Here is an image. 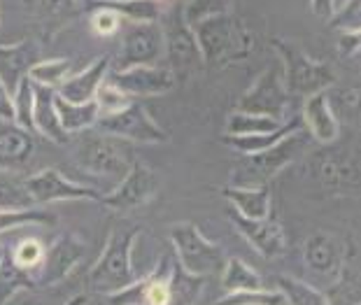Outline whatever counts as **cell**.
Wrapping results in <instances>:
<instances>
[{
  "label": "cell",
  "mask_w": 361,
  "mask_h": 305,
  "mask_svg": "<svg viewBox=\"0 0 361 305\" xmlns=\"http://www.w3.org/2000/svg\"><path fill=\"white\" fill-rule=\"evenodd\" d=\"M191 30L196 35L203 63L207 66H231L255 51L252 30L231 12L207 17L191 26Z\"/></svg>",
  "instance_id": "cell-1"
},
{
  "label": "cell",
  "mask_w": 361,
  "mask_h": 305,
  "mask_svg": "<svg viewBox=\"0 0 361 305\" xmlns=\"http://www.w3.org/2000/svg\"><path fill=\"white\" fill-rule=\"evenodd\" d=\"M135 147L133 142L114 138L107 133H91L87 135L75 151V161L84 173L94 175L96 180H105L117 187L126 178L130 168L135 166Z\"/></svg>",
  "instance_id": "cell-2"
},
{
  "label": "cell",
  "mask_w": 361,
  "mask_h": 305,
  "mask_svg": "<svg viewBox=\"0 0 361 305\" xmlns=\"http://www.w3.org/2000/svg\"><path fill=\"white\" fill-rule=\"evenodd\" d=\"M271 44L282 61V84L289 98H308L319 91H329L336 84V73L324 61H314L305 54L298 42L273 37Z\"/></svg>",
  "instance_id": "cell-3"
},
{
  "label": "cell",
  "mask_w": 361,
  "mask_h": 305,
  "mask_svg": "<svg viewBox=\"0 0 361 305\" xmlns=\"http://www.w3.org/2000/svg\"><path fill=\"white\" fill-rule=\"evenodd\" d=\"M308 144V131H298L284 135L280 142L257 154H247L240 163L233 166L231 170V187H266L278 173H282L289 163L296 161Z\"/></svg>",
  "instance_id": "cell-4"
},
{
  "label": "cell",
  "mask_w": 361,
  "mask_h": 305,
  "mask_svg": "<svg viewBox=\"0 0 361 305\" xmlns=\"http://www.w3.org/2000/svg\"><path fill=\"white\" fill-rule=\"evenodd\" d=\"M140 235V228H126V231H114L107 238V245L89 273V287L101 296H112L126 289L135 280L133 263H130V251Z\"/></svg>",
  "instance_id": "cell-5"
},
{
  "label": "cell",
  "mask_w": 361,
  "mask_h": 305,
  "mask_svg": "<svg viewBox=\"0 0 361 305\" xmlns=\"http://www.w3.org/2000/svg\"><path fill=\"white\" fill-rule=\"evenodd\" d=\"M171 242L175 247V261L184 273L207 280L219 275L226 263V256L219 245L207 240L203 231L191 222H178L171 226Z\"/></svg>",
  "instance_id": "cell-6"
},
{
  "label": "cell",
  "mask_w": 361,
  "mask_h": 305,
  "mask_svg": "<svg viewBox=\"0 0 361 305\" xmlns=\"http://www.w3.org/2000/svg\"><path fill=\"white\" fill-rule=\"evenodd\" d=\"M161 30H164V56H168V68L175 73H194L203 63L196 35L184 19V10L178 5L171 12L161 14Z\"/></svg>",
  "instance_id": "cell-7"
},
{
  "label": "cell",
  "mask_w": 361,
  "mask_h": 305,
  "mask_svg": "<svg viewBox=\"0 0 361 305\" xmlns=\"http://www.w3.org/2000/svg\"><path fill=\"white\" fill-rule=\"evenodd\" d=\"M96 131L114 135V138H121V140H128V142L161 144V142L171 140L168 131H164V128L152 119V114L145 110L137 101H133L121 112L101 117L96 121Z\"/></svg>",
  "instance_id": "cell-8"
},
{
  "label": "cell",
  "mask_w": 361,
  "mask_h": 305,
  "mask_svg": "<svg viewBox=\"0 0 361 305\" xmlns=\"http://www.w3.org/2000/svg\"><path fill=\"white\" fill-rule=\"evenodd\" d=\"M24 187L30 196V203L42 208L49 203H61V201H98L105 194H101L94 187H84L78 182H71L63 173L56 168H44V170L28 175L24 178Z\"/></svg>",
  "instance_id": "cell-9"
},
{
  "label": "cell",
  "mask_w": 361,
  "mask_h": 305,
  "mask_svg": "<svg viewBox=\"0 0 361 305\" xmlns=\"http://www.w3.org/2000/svg\"><path fill=\"white\" fill-rule=\"evenodd\" d=\"M87 256V245L78 238L75 233H63L59 235L51 245L44 249V259L33 275V289L37 287H54L59 282H63L71 273L78 268Z\"/></svg>",
  "instance_id": "cell-10"
},
{
  "label": "cell",
  "mask_w": 361,
  "mask_h": 305,
  "mask_svg": "<svg viewBox=\"0 0 361 305\" xmlns=\"http://www.w3.org/2000/svg\"><path fill=\"white\" fill-rule=\"evenodd\" d=\"M157 189H159L157 173L149 166L135 161V166L130 168L126 178L117 187H112V192L105 194L101 198V203L107 210L126 215V212H133L137 208H142V205H147L157 196Z\"/></svg>",
  "instance_id": "cell-11"
},
{
  "label": "cell",
  "mask_w": 361,
  "mask_h": 305,
  "mask_svg": "<svg viewBox=\"0 0 361 305\" xmlns=\"http://www.w3.org/2000/svg\"><path fill=\"white\" fill-rule=\"evenodd\" d=\"M289 105V96L284 91L282 84V73L278 68H268L255 80V84L245 91L240 103H238V110L240 112H250V114H259V117H271L278 121H287L284 119V112H287Z\"/></svg>",
  "instance_id": "cell-12"
},
{
  "label": "cell",
  "mask_w": 361,
  "mask_h": 305,
  "mask_svg": "<svg viewBox=\"0 0 361 305\" xmlns=\"http://www.w3.org/2000/svg\"><path fill=\"white\" fill-rule=\"evenodd\" d=\"M105 82L128 98H147L173 91L175 75L168 66H133L124 70H107Z\"/></svg>",
  "instance_id": "cell-13"
},
{
  "label": "cell",
  "mask_w": 361,
  "mask_h": 305,
  "mask_svg": "<svg viewBox=\"0 0 361 305\" xmlns=\"http://www.w3.org/2000/svg\"><path fill=\"white\" fill-rule=\"evenodd\" d=\"M161 58H164V30H161L159 21L133 24L124 35L114 70H124V68L133 66H157Z\"/></svg>",
  "instance_id": "cell-14"
},
{
  "label": "cell",
  "mask_w": 361,
  "mask_h": 305,
  "mask_svg": "<svg viewBox=\"0 0 361 305\" xmlns=\"http://www.w3.org/2000/svg\"><path fill=\"white\" fill-rule=\"evenodd\" d=\"M312 175L329 194L350 196L359 192V163L348 151H322L312 161Z\"/></svg>",
  "instance_id": "cell-15"
},
{
  "label": "cell",
  "mask_w": 361,
  "mask_h": 305,
  "mask_svg": "<svg viewBox=\"0 0 361 305\" xmlns=\"http://www.w3.org/2000/svg\"><path fill=\"white\" fill-rule=\"evenodd\" d=\"M231 222L235 224L238 233L250 242L252 247L264 259H278L287 251V235L278 219L268 217V219H245L240 215H235L231 210L228 212Z\"/></svg>",
  "instance_id": "cell-16"
},
{
  "label": "cell",
  "mask_w": 361,
  "mask_h": 305,
  "mask_svg": "<svg viewBox=\"0 0 361 305\" xmlns=\"http://www.w3.org/2000/svg\"><path fill=\"white\" fill-rule=\"evenodd\" d=\"M303 128L308 135L319 144H334L341 135V119L334 110L331 91H319L303 101L301 112Z\"/></svg>",
  "instance_id": "cell-17"
},
{
  "label": "cell",
  "mask_w": 361,
  "mask_h": 305,
  "mask_svg": "<svg viewBox=\"0 0 361 305\" xmlns=\"http://www.w3.org/2000/svg\"><path fill=\"white\" fill-rule=\"evenodd\" d=\"M110 70V56L96 58L80 73H71L68 80L56 89V94L68 103H89L96 98V91L105 82V75Z\"/></svg>",
  "instance_id": "cell-18"
},
{
  "label": "cell",
  "mask_w": 361,
  "mask_h": 305,
  "mask_svg": "<svg viewBox=\"0 0 361 305\" xmlns=\"http://www.w3.org/2000/svg\"><path fill=\"white\" fill-rule=\"evenodd\" d=\"M40 61V47L33 40H24L19 44H0V80L10 94H14L17 84L28 75V70Z\"/></svg>",
  "instance_id": "cell-19"
},
{
  "label": "cell",
  "mask_w": 361,
  "mask_h": 305,
  "mask_svg": "<svg viewBox=\"0 0 361 305\" xmlns=\"http://www.w3.org/2000/svg\"><path fill=\"white\" fill-rule=\"evenodd\" d=\"M343 247L331 233H312L303 245V261L317 275H336L343 263Z\"/></svg>",
  "instance_id": "cell-20"
},
{
  "label": "cell",
  "mask_w": 361,
  "mask_h": 305,
  "mask_svg": "<svg viewBox=\"0 0 361 305\" xmlns=\"http://www.w3.org/2000/svg\"><path fill=\"white\" fill-rule=\"evenodd\" d=\"M221 194L235 215L245 219H268L273 217V194L271 187H224Z\"/></svg>",
  "instance_id": "cell-21"
},
{
  "label": "cell",
  "mask_w": 361,
  "mask_h": 305,
  "mask_svg": "<svg viewBox=\"0 0 361 305\" xmlns=\"http://www.w3.org/2000/svg\"><path fill=\"white\" fill-rule=\"evenodd\" d=\"M33 149V133L24 131L17 124H10V121H0V168L10 170V168L24 166Z\"/></svg>",
  "instance_id": "cell-22"
},
{
  "label": "cell",
  "mask_w": 361,
  "mask_h": 305,
  "mask_svg": "<svg viewBox=\"0 0 361 305\" xmlns=\"http://www.w3.org/2000/svg\"><path fill=\"white\" fill-rule=\"evenodd\" d=\"M33 91H35V108H33L35 133L51 140V142H56V144H66L68 140H71V135H68L59 124L56 105H54V96H56V91L44 89V87H35V84H33Z\"/></svg>",
  "instance_id": "cell-23"
},
{
  "label": "cell",
  "mask_w": 361,
  "mask_h": 305,
  "mask_svg": "<svg viewBox=\"0 0 361 305\" xmlns=\"http://www.w3.org/2000/svg\"><path fill=\"white\" fill-rule=\"evenodd\" d=\"M87 10H110L119 19H128L130 24H154L161 19V3L157 0H87Z\"/></svg>",
  "instance_id": "cell-24"
},
{
  "label": "cell",
  "mask_w": 361,
  "mask_h": 305,
  "mask_svg": "<svg viewBox=\"0 0 361 305\" xmlns=\"http://www.w3.org/2000/svg\"><path fill=\"white\" fill-rule=\"evenodd\" d=\"M54 105H56V114H59V124L61 128L71 135V133H84L96 128V121L101 117V110H98L96 101L89 103H68L63 101L59 94L54 96Z\"/></svg>",
  "instance_id": "cell-25"
},
{
  "label": "cell",
  "mask_w": 361,
  "mask_h": 305,
  "mask_svg": "<svg viewBox=\"0 0 361 305\" xmlns=\"http://www.w3.org/2000/svg\"><path fill=\"white\" fill-rule=\"evenodd\" d=\"M326 305H361V278L357 263H350L343 256L341 268L336 273V282L324 294Z\"/></svg>",
  "instance_id": "cell-26"
},
{
  "label": "cell",
  "mask_w": 361,
  "mask_h": 305,
  "mask_svg": "<svg viewBox=\"0 0 361 305\" xmlns=\"http://www.w3.org/2000/svg\"><path fill=\"white\" fill-rule=\"evenodd\" d=\"M303 128V121L301 117H294V119H287L282 124V128H278L275 133H268V135H247V138H240V135H224V144H228L231 149L240 151V154H257V151H264L268 147H273L275 142H280L284 135L298 131Z\"/></svg>",
  "instance_id": "cell-27"
},
{
  "label": "cell",
  "mask_w": 361,
  "mask_h": 305,
  "mask_svg": "<svg viewBox=\"0 0 361 305\" xmlns=\"http://www.w3.org/2000/svg\"><path fill=\"white\" fill-rule=\"evenodd\" d=\"M219 275H221V289H224V294L264 289V280H261L259 273L238 256L226 259V263H224V268H221Z\"/></svg>",
  "instance_id": "cell-28"
},
{
  "label": "cell",
  "mask_w": 361,
  "mask_h": 305,
  "mask_svg": "<svg viewBox=\"0 0 361 305\" xmlns=\"http://www.w3.org/2000/svg\"><path fill=\"white\" fill-rule=\"evenodd\" d=\"M282 124L284 121L235 110L226 117L224 135H240V138H247V135H268V133H275L278 128H282Z\"/></svg>",
  "instance_id": "cell-29"
},
{
  "label": "cell",
  "mask_w": 361,
  "mask_h": 305,
  "mask_svg": "<svg viewBox=\"0 0 361 305\" xmlns=\"http://www.w3.org/2000/svg\"><path fill=\"white\" fill-rule=\"evenodd\" d=\"M37 19L42 21L47 35L56 33L59 28H63L68 21L78 17L80 7L75 0H33Z\"/></svg>",
  "instance_id": "cell-30"
},
{
  "label": "cell",
  "mask_w": 361,
  "mask_h": 305,
  "mask_svg": "<svg viewBox=\"0 0 361 305\" xmlns=\"http://www.w3.org/2000/svg\"><path fill=\"white\" fill-rule=\"evenodd\" d=\"M73 70V61L71 58H51V61H37L30 68L26 77L35 84V87L54 89L56 91L61 84L68 80V75Z\"/></svg>",
  "instance_id": "cell-31"
},
{
  "label": "cell",
  "mask_w": 361,
  "mask_h": 305,
  "mask_svg": "<svg viewBox=\"0 0 361 305\" xmlns=\"http://www.w3.org/2000/svg\"><path fill=\"white\" fill-rule=\"evenodd\" d=\"M275 287L282 294L284 305H326L324 294L317 292L314 287H310L308 282L289 278V275H280L275 280Z\"/></svg>",
  "instance_id": "cell-32"
},
{
  "label": "cell",
  "mask_w": 361,
  "mask_h": 305,
  "mask_svg": "<svg viewBox=\"0 0 361 305\" xmlns=\"http://www.w3.org/2000/svg\"><path fill=\"white\" fill-rule=\"evenodd\" d=\"M26 289H33V282H30L28 273L12 263L10 254L5 251L3 261H0V305H7L14 296L26 292Z\"/></svg>",
  "instance_id": "cell-33"
},
{
  "label": "cell",
  "mask_w": 361,
  "mask_h": 305,
  "mask_svg": "<svg viewBox=\"0 0 361 305\" xmlns=\"http://www.w3.org/2000/svg\"><path fill=\"white\" fill-rule=\"evenodd\" d=\"M33 208L30 196L24 187V180H19L12 170L0 168V210H24Z\"/></svg>",
  "instance_id": "cell-34"
},
{
  "label": "cell",
  "mask_w": 361,
  "mask_h": 305,
  "mask_svg": "<svg viewBox=\"0 0 361 305\" xmlns=\"http://www.w3.org/2000/svg\"><path fill=\"white\" fill-rule=\"evenodd\" d=\"M12 108H14V124L21 126L28 133H35L33 126V108H35V91H33V82L24 77L17 89L12 94Z\"/></svg>",
  "instance_id": "cell-35"
},
{
  "label": "cell",
  "mask_w": 361,
  "mask_h": 305,
  "mask_svg": "<svg viewBox=\"0 0 361 305\" xmlns=\"http://www.w3.org/2000/svg\"><path fill=\"white\" fill-rule=\"evenodd\" d=\"M30 224H42V226H54L56 217L44 212L42 208H24V210H0V233L14 231V228L30 226Z\"/></svg>",
  "instance_id": "cell-36"
},
{
  "label": "cell",
  "mask_w": 361,
  "mask_h": 305,
  "mask_svg": "<svg viewBox=\"0 0 361 305\" xmlns=\"http://www.w3.org/2000/svg\"><path fill=\"white\" fill-rule=\"evenodd\" d=\"M44 249L47 247H44L40 240L33 238V235H28V238H21L7 254H10L12 263L24 273H28V278H30L37 268H40V263L44 259Z\"/></svg>",
  "instance_id": "cell-37"
},
{
  "label": "cell",
  "mask_w": 361,
  "mask_h": 305,
  "mask_svg": "<svg viewBox=\"0 0 361 305\" xmlns=\"http://www.w3.org/2000/svg\"><path fill=\"white\" fill-rule=\"evenodd\" d=\"M214 305H284L282 294L268 292V289H252V292H235V294H224Z\"/></svg>",
  "instance_id": "cell-38"
},
{
  "label": "cell",
  "mask_w": 361,
  "mask_h": 305,
  "mask_svg": "<svg viewBox=\"0 0 361 305\" xmlns=\"http://www.w3.org/2000/svg\"><path fill=\"white\" fill-rule=\"evenodd\" d=\"M228 5H231V0H189V5L182 7V10H184V19H187V24L194 26L207 17L228 12Z\"/></svg>",
  "instance_id": "cell-39"
},
{
  "label": "cell",
  "mask_w": 361,
  "mask_h": 305,
  "mask_svg": "<svg viewBox=\"0 0 361 305\" xmlns=\"http://www.w3.org/2000/svg\"><path fill=\"white\" fill-rule=\"evenodd\" d=\"M94 101L98 103V110H101V117H107V114H114V112H121L124 108H128L133 103V98H128L126 94H121L119 89H114L112 84L103 82L101 89L96 91V98ZM98 117V119H101Z\"/></svg>",
  "instance_id": "cell-40"
},
{
  "label": "cell",
  "mask_w": 361,
  "mask_h": 305,
  "mask_svg": "<svg viewBox=\"0 0 361 305\" xmlns=\"http://www.w3.org/2000/svg\"><path fill=\"white\" fill-rule=\"evenodd\" d=\"M336 30H359V0H348L329 19Z\"/></svg>",
  "instance_id": "cell-41"
},
{
  "label": "cell",
  "mask_w": 361,
  "mask_h": 305,
  "mask_svg": "<svg viewBox=\"0 0 361 305\" xmlns=\"http://www.w3.org/2000/svg\"><path fill=\"white\" fill-rule=\"evenodd\" d=\"M119 24H121V19L114 12L103 10V7L91 10V30H94L96 35H101V37L114 35V33H117Z\"/></svg>",
  "instance_id": "cell-42"
},
{
  "label": "cell",
  "mask_w": 361,
  "mask_h": 305,
  "mask_svg": "<svg viewBox=\"0 0 361 305\" xmlns=\"http://www.w3.org/2000/svg\"><path fill=\"white\" fill-rule=\"evenodd\" d=\"M359 44H361V30H341V35H338V51H341L343 58L357 56Z\"/></svg>",
  "instance_id": "cell-43"
},
{
  "label": "cell",
  "mask_w": 361,
  "mask_h": 305,
  "mask_svg": "<svg viewBox=\"0 0 361 305\" xmlns=\"http://www.w3.org/2000/svg\"><path fill=\"white\" fill-rule=\"evenodd\" d=\"M0 121H10L14 124V108H12V94L0 80Z\"/></svg>",
  "instance_id": "cell-44"
},
{
  "label": "cell",
  "mask_w": 361,
  "mask_h": 305,
  "mask_svg": "<svg viewBox=\"0 0 361 305\" xmlns=\"http://www.w3.org/2000/svg\"><path fill=\"white\" fill-rule=\"evenodd\" d=\"M310 10L319 19H331L336 12V0H310Z\"/></svg>",
  "instance_id": "cell-45"
},
{
  "label": "cell",
  "mask_w": 361,
  "mask_h": 305,
  "mask_svg": "<svg viewBox=\"0 0 361 305\" xmlns=\"http://www.w3.org/2000/svg\"><path fill=\"white\" fill-rule=\"evenodd\" d=\"M66 305H89V296L87 294H80V296H75V299H71Z\"/></svg>",
  "instance_id": "cell-46"
},
{
  "label": "cell",
  "mask_w": 361,
  "mask_h": 305,
  "mask_svg": "<svg viewBox=\"0 0 361 305\" xmlns=\"http://www.w3.org/2000/svg\"><path fill=\"white\" fill-rule=\"evenodd\" d=\"M5 251H7V249H5L3 245H0V261H3V256H5Z\"/></svg>",
  "instance_id": "cell-47"
},
{
  "label": "cell",
  "mask_w": 361,
  "mask_h": 305,
  "mask_svg": "<svg viewBox=\"0 0 361 305\" xmlns=\"http://www.w3.org/2000/svg\"><path fill=\"white\" fill-rule=\"evenodd\" d=\"M157 3H161V0H157Z\"/></svg>",
  "instance_id": "cell-48"
}]
</instances>
